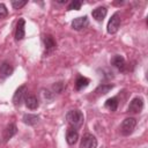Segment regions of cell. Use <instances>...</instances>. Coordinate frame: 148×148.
Here are the masks:
<instances>
[{"mask_svg": "<svg viewBox=\"0 0 148 148\" xmlns=\"http://www.w3.org/2000/svg\"><path fill=\"white\" fill-rule=\"evenodd\" d=\"M66 120L68 123V125L74 128V130H79L82 125H83V121H84V117H83V113L77 110V109H73V110H69L67 113H66Z\"/></svg>", "mask_w": 148, "mask_h": 148, "instance_id": "6da1fadb", "label": "cell"}, {"mask_svg": "<svg viewBox=\"0 0 148 148\" xmlns=\"http://www.w3.org/2000/svg\"><path fill=\"white\" fill-rule=\"evenodd\" d=\"M135 126H136V119L135 118H133V117L125 118L123 120L121 125H120V133H121V135H124V136L131 135L134 132Z\"/></svg>", "mask_w": 148, "mask_h": 148, "instance_id": "7a4b0ae2", "label": "cell"}, {"mask_svg": "<svg viewBox=\"0 0 148 148\" xmlns=\"http://www.w3.org/2000/svg\"><path fill=\"white\" fill-rule=\"evenodd\" d=\"M120 23H121V20H120V14L118 12H116L111 18L109 20L108 22V25H106V30L109 34L111 35H114L118 30H119V27H120Z\"/></svg>", "mask_w": 148, "mask_h": 148, "instance_id": "3957f363", "label": "cell"}, {"mask_svg": "<svg viewBox=\"0 0 148 148\" xmlns=\"http://www.w3.org/2000/svg\"><path fill=\"white\" fill-rule=\"evenodd\" d=\"M97 147V139L95 135L90 133H86L80 142V148H96Z\"/></svg>", "mask_w": 148, "mask_h": 148, "instance_id": "277c9868", "label": "cell"}, {"mask_svg": "<svg viewBox=\"0 0 148 148\" xmlns=\"http://www.w3.org/2000/svg\"><path fill=\"white\" fill-rule=\"evenodd\" d=\"M27 94L28 92H27V86L25 84L18 87L16 89V91L14 92V96H13V103H14V105L15 106H20L21 103L24 101V97H25Z\"/></svg>", "mask_w": 148, "mask_h": 148, "instance_id": "5b68a950", "label": "cell"}, {"mask_svg": "<svg viewBox=\"0 0 148 148\" xmlns=\"http://www.w3.org/2000/svg\"><path fill=\"white\" fill-rule=\"evenodd\" d=\"M142 109H143V99L141 97L136 96V97H134L130 102V105H128L127 111L130 113H140Z\"/></svg>", "mask_w": 148, "mask_h": 148, "instance_id": "8992f818", "label": "cell"}, {"mask_svg": "<svg viewBox=\"0 0 148 148\" xmlns=\"http://www.w3.org/2000/svg\"><path fill=\"white\" fill-rule=\"evenodd\" d=\"M16 132H17L16 125H15L14 123L8 124V125L5 127L3 132H2V140H3V142H7L9 139H12V138L16 134Z\"/></svg>", "mask_w": 148, "mask_h": 148, "instance_id": "52a82bcc", "label": "cell"}, {"mask_svg": "<svg viewBox=\"0 0 148 148\" xmlns=\"http://www.w3.org/2000/svg\"><path fill=\"white\" fill-rule=\"evenodd\" d=\"M89 24V20L88 17L84 15V16H80V17H76L72 21V28L74 30H82L84 28H87Z\"/></svg>", "mask_w": 148, "mask_h": 148, "instance_id": "ba28073f", "label": "cell"}, {"mask_svg": "<svg viewBox=\"0 0 148 148\" xmlns=\"http://www.w3.org/2000/svg\"><path fill=\"white\" fill-rule=\"evenodd\" d=\"M24 25H25L24 18H18V21L16 23V28H15V39L16 40H21L24 38V35H25Z\"/></svg>", "mask_w": 148, "mask_h": 148, "instance_id": "9c48e42d", "label": "cell"}, {"mask_svg": "<svg viewBox=\"0 0 148 148\" xmlns=\"http://www.w3.org/2000/svg\"><path fill=\"white\" fill-rule=\"evenodd\" d=\"M111 64H112L118 71H120V72H125V69H126V61H125V59H124L123 56L117 54V56L112 57Z\"/></svg>", "mask_w": 148, "mask_h": 148, "instance_id": "30bf717a", "label": "cell"}, {"mask_svg": "<svg viewBox=\"0 0 148 148\" xmlns=\"http://www.w3.org/2000/svg\"><path fill=\"white\" fill-rule=\"evenodd\" d=\"M24 104L28 109L30 110H36L38 106H39V102H38V98L35 96V95H25L24 97Z\"/></svg>", "mask_w": 148, "mask_h": 148, "instance_id": "8fae6325", "label": "cell"}, {"mask_svg": "<svg viewBox=\"0 0 148 148\" xmlns=\"http://www.w3.org/2000/svg\"><path fill=\"white\" fill-rule=\"evenodd\" d=\"M106 14H108V9H106L105 7H103V6H99V7L95 8V9L91 12L92 17H94L97 22H102V21L105 18Z\"/></svg>", "mask_w": 148, "mask_h": 148, "instance_id": "7c38bea8", "label": "cell"}, {"mask_svg": "<svg viewBox=\"0 0 148 148\" xmlns=\"http://www.w3.org/2000/svg\"><path fill=\"white\" fill-rule=\"evenodd\" d=\"M77 139H79V133H77V131L74 130V128H72V127L68 128L67 132H66V142H67L69 146H73V145L76 143Z\"/></svg>", "mask_w": 148, "mask_h": 148, "instance_id": "4fadbf2b", "label": "cell"}, {"mask_svg": "<svg viewBox=\"0 0 148 148\" xmlns=\"http://www.w3.org/2000/svg\"><path fill=\"white\" fill-rule=\"evenodd\" d=\"M43 42H44V46H45L46 52H52L57 46L56 40L51 35H45L43 37Z\"/></svg>", "mask_w": 148, "mask_h": 148, "instance_id": "5bb4252c", "label": "cell"}, {"mask_svg": "<svg viewBox=\"0 0 148 148\" xmlns=\"http://www.w3.org/2000/svg\"><path fill=\"white\" fill-rule=\"evenodd\" d=\"M89 82H90V80L87 79L86 76L77 75V77H76V80H75V89H76L77 91H81V90H83V89H86V88L88 87Z\"/></svg>", "mask_w": 148, "mask_h": 148, "instance_id": "9a60e30c", "label": "cell"}, {"mask_svg": "<svg viewBox=\"0 0 148 148\" xmlns=\"http://www.w3.org/2000/svg\"><path fill=\"white\" fill-rule=\"evenodd\" d=\"M13 71L14 68L8 64V62H2L1 66H0V77L1 79H6L8 76H10L13 74Z\"/></svg>", "mask_w": 148, "mask_h": 148, "instance_id": "2e32d148", "label": "cell"}, {"mask_svg": "<svg viewBox=\"0 0 148 148\" xmlns=\"http://www.w3.org/2000/svg\"><path fill=\"white\" fill-rule=\"evenodd\" d=\"M118 104H119L118 98H117V97H111V98L106 99V102H105L104 106H105V109H108L109 111L114 112V111L118 109Z\"/></svg>", "mask_w": 148, "mask_h": 148, "instance_id": "e0dca14e", "label": "cell"}, {"mask_svg": "<svg viewBox=\"0 0 148 148\" xmlns=\"http://www.w3.org/2000/svg\"><path fill=\"white\" fill-rule=\"evenodd\" d=\"M22 120H23V123L24 124H27V125H36L37 123H38V120H39V117L37 116V114H31V113H25L24 116H23V118H22Z\"/></svg>", "mask_w": 148, "mask_h": 148, "instance_id": "ac0fdd59", "label": "cell"}, {"mask_svg": "<svg viewBox=\"0 0 148 148\" xmlns=\"http://www.w3.org/2000/svg\"><path fill=\"white\" fill-rule=\"evenodd\" d=\"M112 88H113V84H105V83H102V84H99V86L96 88L95 92L98 94V95H104V94L109 92Z\"/></svg>", "mask_w": 148, "mask_h": 148, "instance_id": "d6986e66", "label": "cell"}, {"mask_svg": "<svg viewBox=\"0 0 148 148\" xmlns=\"http://www.w3.org/2000/svg\"><path fill=\"white\" fill-rule=\"evenodd\" d=\"M82 6V2L79 0H72L68 6H67V10H79Z\"/></svg>", "mask_w": 148, "mask_h": 148, "instance_id": "ffe728a7", "label": "cell"}, {"mask_svg": "<svg viewBox=\"0 0 148 148\" xmlns=\"http://www.w3.org/2000/svg\"><path fill=\"white\" fill-rule=\"evenodd\" d=\"M27 2L28 1H25V0H14V1H12V6H13V8L14 9H21L23 6H25L27 5Z\"/></svg>", "mask_w": 148, "mask_h": 148, "instance_id": "44dd1931", "label": "cell"}, {"mask_svg": "<svg viewBox=\"0 0 148 148\" xmlns=\"http://www.w3.org/2000/svg\"><path fill=\"white\" fill-rule=\"evenodd\" d=\"M64 88H65V83H64V82H57V83H54V84L52 86L53 91H54V92H57V94L62 92Z\"/></svg>", "mask_w": 148, "mask_h": 148, "instance_id": "7402d4cb", "label": "cell"}, {"mask_svg": "<svg viewBox=\"0 0 148 148\" xmlns=\"http://www.w3.org/2000/svg\"><path fill=\"white\" fill-rule=\"evenodd\" d=\"M8 15V9L5 6V3H0V18H3Z\"/></svg>", "mask_w": 148, "mask_h": 148, "instance_id": "603a6c76", "label": "cell"}]
</instances>
